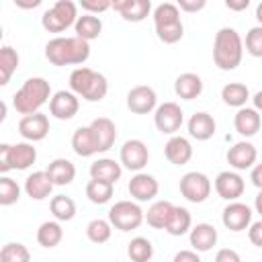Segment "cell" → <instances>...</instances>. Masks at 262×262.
I'll list each match as a JSON object with an SVG mask.
<instances>
[{
	"label": "cell",
	"mask_w": 262,
	"mask_h": 262,
	"mask_svg": "<svg viewBox=\"0 0 262 262\" xmlns=\"http://www.w3.org/2000/svg\"><path fill=\"white\" fill-rule=\"evenodd\" d=\"M164 156L174 166H184L192 158V145L182 135H172L164 145Z\"/></svg>",
	"instance_id": "44dd1931"
},
{
	"label": "cell",
	"mask_w": 262,
	"mask_h": 262,
	"mask_svg": "<svg viewBox=\"0 0 262 262\" xmlns=\"http://www.w3.org/2000/svg\"><path fill=\"white\" fill-rule=\"evenodd\" d=\"M113 190H115V184H108V182H102V180H92L90 178L88 184H86V196L94 205H106L113 199Z\"/></svg>",
	"instance_id": "74e56055"
},
{
	"label": "cell",
	"mask_w": 262,
	"mask_h": 262,
	"mask_svg": "<svg viewBox=\"0 0 262 262\" xmlns=\"http://www.w3.org/2000/svg\"><path fill=\"white\" fill-rule=\"evenodd\" d=\"M18 53L16 49H12L10 45H2L0 47V84L6 86L12 78V74L18 70Z\"/></svg>",
	"instance_id": "e575fe53"
},
{
	"label": "cell",
	"mask_w": 262,
	"mask_h": 262,
	"mask_svg": "<svg viewBox=\"0 0 262 262\" xmlns=\"http://www.w3.org/2000/svg\"><path fill=\"white\" fill-rule=\"evenodd\" d=\"M246 51L252 57H262V27L256 25L246 33Z\"/></svg>",
	"instance_id": "b9f144b4"
},
{
	"label": "cell",
	"mask_w": 262,
	"mask_h": 262,
	"mask_svg": "<svg viewBox=\"0 0 262 262\" xmlns=\"http://www.w3.org/2000/svg\"><path fill=\"white\" fill-rule=\"evenodd\" d=\"M119 162H121L123 168H127L131 172H141L147 166V162H149V149H147L145 141H141V139H127L121 145Z\"/></svg>",
	"instance_id": "8fae6325"
},
{
	"label": "cell",
	"mask_w": 262,
	"mask_h": 262,
	"mask_svg": "<svg viewBox=\"0 0 262 262\" xmlns=\"http://www.w3.org/2000/svg\"><path fill=\"white\" fill-rule=\"evenodd\" d=\"M176 6L182 12H199V10H203L207 6V2L205 0H178Z\"/></svg>",
	"instance_id": "bcb514c9"
},
{
	"label": "cell",
	"mask_w": 262,
	"mask_h": 262,
	"mask_svg": "<svg viewBox=\"0 0 262 262\" xmlns=\"http://www.w3.org/2000/svg\"><path fill=\"white\" fill-rule=\"evenodd\" d=\"M20 199V186L16 180H12L10 176H2L0 178V205L2 207H10Z\"/></svg>",
	"instance_id": "60d3db41"
},
{
	"label": "cell",
	"mask_w": 262,
	"mask_h": 262,
	"mask_svg": "<svg viewBox=\"0 0 262 262\" xmlns=\"http://www.w3.org/2000/svg\"><path fill=\"white\" fill-rule=\"evenodd\" d=\"M182 123H184V111L180 108L178 102L168 100V102L158 104V108L154 111V125L164 135H170V137L176 135Z\"/></svg>",
	"instance_id": "30bf717a"
},
{
	"label": "cell",
	"mask_w": 262,
	"mask_h": 262,
	"mask_svg": "<svg viewBox=\"0 0 262 262\" xmlns=\"http://www.w3.org/2000/svg\"><path fill=\"white\" fill-rule=\"evenodd\" d=\"M154 29L162 43L174 45L184 35V25L180 18V8L172 2H162L154 8Z\"/></svg>",
	"instance_id": "5b68a950"
},
{
	"label": "cell",
	"mask_w": 262,
	"mask_h": 262,
	"mask_svg": "<svg viewBox=\"0 0 262 262\" xmlns=\"http://www.w3.org/2000/svg\"><path fill=\"white\" fill-rule=\"evenodd\" d=\"M225 6H227L229 10L239 12V10H246V8L250 6V0H225Z\"/></svg>",
	"instance_id": "681fc988"
},
{
	"label": "cell",
	"mask_w": 262,
	"mask_h": 262,
	"mask_svg": "<svg viewBox=\"0 0 262 262\" xmlns=\"http://www.w3.org/2000/svg\"><path fill=\"white\" fill-rule=\"evenodd\" d=\"M74 31H76V37H80V39H84V41H94V39H98L100 37V33H102V20L96 16V14H82V16H78V20H76V25H74Z\"/></svg>",
	"instance_id": "f546056e"
},
{
	"label": "cell",
	"mask_w": 262,
	"mask_h": 262,
	"mask_svg": "<svg viewBox=\"0 0 262 262\" xmlns=\"http://www.w3.org/2000/svg\"><path fill=\"white\" fill-rule=\"evenodd\" d=\"M254 14H256V20H258V23H260V27H262V2H258V4H256V12H254Z\"/></svg>",
	"instance_id": "db71d44e"
},
{
	"label": "cell",
	"mask_w": 262,
	"mask_h": 262,
	"mask_svg": "<svg viewBox=\"0 0 262 262\" xmlns=\"http://www.w3.org/2000/svg\"><path fill=\"white\" fill-rule=\"evenodd\" d=\"M80 6L86 14H100L108 8H113V2H108V0H82Z\"/></svg>",
	"instance_id": "7bdbcfd3"
},
{
	"label": "cell",
	"mask_w": 262,
	"mask_h": 262,
	"mask_svg": "<svg viewBox=\"0 0 262 262\" xmlns=\"http://www.w3.org/2000/svg\"><path fill=\"white\" fill-rule=\"evenodd\" d=\"M121 174H123V166H121V162H115L113 158H98L96 162L90 164V178L92 180L117 184Z\"/></svg>",
	"instance_id": "484cf974"
},
{
	"label": "cell",
	"mask_w": 262,
	"mask_h": 262,
	"mask_svg": "<svg viewBox=\"0 0 262 262\" xmlns=\"http://www.w3.org/2000/svg\"><path fill=\"white\" fill-rule=\"evenodd\" d=\"M217 229L211 223H196L188 231V239L194 252H209L217 244Z\"/></svg>",
	"instance_id": "d4e9b609"
},
{
	"label": "cell",
	"mask_w": 262,
	"mask_h": 262,
	"mask_svg": "<svg viewBox=\"0 0 262 262\" xmlns=\"http://www.w3.org/2000/svg\"><path fill=\"white\" fill-rule=\"evenodd\" d=\"M190 229H192V217H190V211H188L186 207H176V205H174V211H172V215H170V219H168L164 231H168L170 235L178 237V235L188 233Z\"/></svg>",
	"instance_id": "4dcf8cb0"
},
{
	"label": "cell",
	"mask_w": 262,
	"mask_h": 262,
	"mask_svg": "<svg viewBox=\"0 0 262 262\" xmlns=\"http://www.w3.org/2000/svg\"><path fill=\"white\" fill-rule=\"evenodd\" d=\"M252 102H254V108L262 115V90H258V92L252 96Z\"/></svg>",
	"instance_id": "f907efd6"
},
{
	"label": "cell",
	"mask_w": 262,
	"mask_h": 262,
	"mask_svg": "<svg viewBox=\"0 0 262 262\" xmlns=\"http://www.w3.org/2000/svg\"><path fill=\"white\" fill-rule=\"evenodd\" d=\"M14 4L18 8H37L41 4V0H33V2H23V0H14Z\"/></svg>",
	"instance_id": "816d5d0a"
},
{
	"label": "cell",
	"mask_w": 262,
	"mask_h": 262,
	"mask_svg": "<svg viewBox=\"0 0 262 262\" xmlns=\"http://www.w3.org/2000/svg\"><path fill=\"white\" fill-rule=\"evenodd\" d=\"M262 125V115L254 108V106H244L237 108L235 117H233V127L242 137H252L260 131Z\"/></svg>",
	"instance_id": "cb8c5ba5"
},
{
	"label": "cell",
	"mask_w": 262,
	"mask_h": 262,
	"mask_svg": "<svg viewBox=\"0 0 262 262\" xmlns=\"http://www.w3.org/2000/svg\"><path fill=\"white\" fill-rule=\"evenodd\" d=\"M72 149L80 156V158H90L94 154H98V145L94 139V133L90 129V125L78 127L72 135Z\"/></svg>",
	"instance_id": "83f0119b"
},
{
	"label": "cell",
	"mask_w": 262,
	"mask_h": 262,
	"mask_svg": "<svg viewBox=\"0 0 262 262\" xmlns=\"http://www.w3.org/2000/svg\"><path fill=\"white\" fill-rule=\"evenodd\" d=\"M51 86L45 78L41 76H33V78H27L23 82V86L14 92L12 96V106L16 113H20L23 117L27 115H35V113H41V106L45 102L51 100Z\"/></svg>",
	"instance_id": "3957f363"
},
{
	"label": "cell",
	"mask_w": 262,
	"mask_h": 262,
	"mask_svg": "<svg viewBox=\"0 0 262 262\" xmlns=\"http://www.w3.org/2000/svg\"><path fill=\"white\" fill-rule=\"evenodd\" d=\"M108 221L119 231H133L145 221V213L137 201H117L108 209Z\"/></svg>",
	"instance_id": "ba28073f"
},
{
	"label": "cell",
	"mask_w": 262,
	"mask_h": 262,
	"mask_svg": "<svg viewBox=\"0 0 262 262\" xmlns=\"http://www.w3.org/2000/svg\"><path fill=\"white\" fill-rule=\"evenodd\" d=\"M76 20H78V4L72 0L53 2L41 16V25L49 33H63L66 29L74 27Z\"/></svg>",
	"instance_id": "52a82bcc"
},
{
	"label": "cell",
	"mask_w": 262,
	"mask_h": 262,
	"mask_svg": "<svg viewBox=\"0 0 262 262\" xmlns=\"http://www.w3.org/2000/svg\"><path fill=\"white\" fill-rule=\"evenodd\" d=\"M227 164L235 170V172H242V170H252L256 166V160H258V149L254 143L250 141H237L233 143L229 149H227Z\"/></svg>",
	"instance_id": "e0dca14e"
},
{
	"label": "cell",
	"mask_w": 262,
	"mask_h": 262,
	"mask_svg": "<svg viewBox=\"0 0 262 262\" xmlns=\"http://www.w3.org/2000/svg\"><path fill=\"white\" fill-rule=\"evenodd\" d=\"M37 162V147L29 141L0 143V172L6 176L10 170H27Z\"/></svg>",
	"instance_id": "8992f818"
},
{
	"label": "cell",
	"mask_w": 262,
	"mask_h": 262,
	"mask_svg": "<svg viewBox=\"0 0 262 262\" xmlns=\"http://www.w3.org/2000/svg\"><path fill=\"white\" fill-rule=\"evenodd\" d=\"M127 190H129L131 199H135L137 203H147L158 196L160 184H158L156 176H151L147 172H135L127 184Z\"/></svg>",
	"instance_id": "9a60e30c"
},
{
	"label": "cell",
	"mask_w": 262,
	"mask_h": 262,
	"mask_svg": "<svg viewBox=\"0 0 262 262\" xmlns=\"http://www.w3.org/2000/svg\"><path fill=\"white\" fill-rule=\"evenodd\" d=\"M254 209H256V213L262 217V190H258V194H256V199H254Z\"/></svg>",
	"instance_id": "f5cc1de1"
},
{
	"label": "cell",
	"mask_w": 262,
	"mask_h": 262,
	"mask_svg": "<svg viewBox=\"0 0 262 262\" xmlns=\"http://www.w3.org/2000/svg\"><path fill=\"white\" fill-rule=\"evenodd\" d=\"M45 57L49 63L63 68V66H80L90 57V43L80 37H53L45 45Z\"/></svg>",
	"instance_id": "6da1fadb"
},
{
	"label": "cell",
	"mask_w": 262,
	"mask_h": 262,
	"mask_svg": "<svg viewBox=\"0 0 262 262\" xmlns=\"http://www.w3.org/2000/svg\"><path fill=\"white\" fill-rule=\"evenodd\" d=\"M221 221H223L225 229H229V231H233V233L246 231V229L252 225V209H250L246 203L231 201V203H227V205L223 207Z\"/></svg>",
	"instance_id": "7c38bea8"
},
{
	"label": "cell",
	"mask_w": 262,
	"mask_h": 262,
	"mask_svg": "<svg viewBox=\"0 0 262 262\" xmlns=\"http://www.w3.org/2000/svg\"><path fill=\"white\" fill-rule=\"evenodd\" d=\"M53 186H55V184L51 182L47 170H37V172H33V174H29L27 180H25V192H27V196L33 199V201H43V199L51 196Z\"/></svg>",
	"instance_id": "603a6c76"
},
{
	"label": "cell",
	"mask_w": 262,
	"mask_h": 262,
	"mask_svg": "<svg viewBox=\"0 0 262 262\" xmlns=\"http://www.w3.org/2000/svg\"><path fill=\"white\" fill-rule=\"evenodd\" d=\"M113 10H117L127 23H141L149 16L151 2L149 0H115Z\"/></svg>",
	"instance_id": "d6986e66"
},
{
	"label": "cell",
	"mask_w": 262,
	"mask_h": 262,
	"mask_svg": "<svg viewBox=\"0 0 262 262\" xmlns=\"http://www.w3.org/2000/svg\"><path fill=\"white\" fill-rule=\"evenodd\" d=\"M213 186H215V192L221 199H225L227 203L237 201L244 194V190H246V182H244L242 174L235 172V170H223V172H219L217 178H215V182H213Z\"/></svg>",
	"instance_id": "4fadbf2b"
},
{
	"label": "cell",
	"mask_w": 262,
	"mask_h": 262,
	"mask_svg": "<svg viewBox=\"0 0 262 262\" xmlns=\"http://www.w3.org/2000/svg\"><path fill=\"white\" fill-rule=\"evenodd\" d=\"M211 188H213L211 178L207 174H203V172L192 170V172H186L180 178V194L188 203H194V205L205 203L211 196Z\"/></svg>",
	"instance_id": "9c48e42d"
},
{
	"label": "cell",
	"mask_w": 262,
	"mask_h": 262,
	"mask_svg": "<svg viewBox=\"0 0 262 262\" xmlns=\"http://www.w3.org/2000/svg\"><path fill=\"white\" fill-rule=\"evenodd\" d=\"M174 211V205L170 201H156L145 213V221L154 229H166V223Z\"/></svg>",
	"instance_id": "d6a6232c"
},
{
	"label": "cell",
	"mask_w": 262,
	"mask_h": 262,
	"mask_svg": "<svg viewBox=\"0 0 262 262\" xmlns=\"http://www.w3.org/2000/svg\"><path fill=\"white\" fill-rule=\"evenodd\" d=\"M63 239V229L59 221H43L37 229V244L41 248H55Z\"/></svg>",
	"instance_id": "836d02e7"
},
{
	"label": "cell",
	"mask_w": 262,
	"mask_h": 262,
	"mask_svg": "<svg viewBox=\"0 0 262 262\" xmlns=\"http://www.w3.org/2000/svg\"><path fill=\"white\" fill-rule=\"evenodd\" d=\"M172 262H203V260H201L199 252H194V250H180L174 254Z\"/></svg>",
	"instance_id": "7dc6e473"
},
{
	"label": "cell",
	"mask_w": 262,
	"mask_h": 262,
	"mask_svg": "<svg viewBox=\"0 0 262 262\" xmlns=\"http://www.w3.org/2000/svg\"><path fill=\"white\" fill-rule=\"evenodd\" d=\"M127 108L135 115H147L158 108V94L151 86H135L127 92Z\"/></svg>",
	"instance_id": "2e32d148"
},
{
	"label": "cell",
	"mask_w": 262,
	"mask_h": 262,
	"mask_svg": "<svg viewBox=\"0 0 262 262\" xmlns=\"http://www.w3.org/2000/svg\"><path fill=\"white\" fill-rule=\"evenodd\" d=\"M47 174L55 186H68L76 178V166L66 158H55L47 166Z\"/></svg>",
	"instance_id": "f1b7e54d"
},
{
	"label": "cell",
	"mask_w": 262,
	"mask_h": 262,
	"mask_svg": "<svg viewBox=\"0 0 262 262\" xmlns=\"http://www.w3.org/2000/svg\"><path fill=\"white\" fill-rule=\"evenodd\" d=\"M78 111H80V98L72 90H57L49 100V113L59 121L74 119Z\"/></svg>",
	"instance_id": "5bb4252c"
},
{
	"label": "cell",
	"mask_w": 262,
	"mask_h": 262,
	"mask_svg": "<svg viewBox=\"0 0 262 262\" xmlns=\"http://www.w3.org/2000/svg\"><path fill=\"white\" fill-rule=\"evenodd\" d=\"M90 129L94 133V139H96V145H98V154H104V151H108L115 145V141H117V127H115V123L108 117H96L90 123Z\"/></svg>",
	"instance_id": "ffe728a7"
},
{
	"label": "cell",
	"mask_w": 262,
	"mask_h": 262,
	"mask_svg": "<svg viewBox=\"0 0 262 262\" xmlns=\"http://www.w3.org/2000/svg\"><path fill=\"white\" fill-rule=\"evenodd\" d=\"M49 209H51V215L55 217V221H72L76 217V203L74 199L66 196V194H55L51 196L49 201Z\"/></svg>",
	"instance_id": "d590c367"
},
{
	"label": "cell",
	"mask_w": 262,
	"mask_h": 262,
	"mask_svg": "<svg viewBox=\"0 0 262 262\" xmlns=\"http://www.w3.org/2000/svg\"><path fill=\"white\" fill-rule=\"evenodd\" d=\"M113 235V225L108 219H92L88 225H86V237L92 242V244H106Z\"/></svg>",
	"instance_id": "f35d334b"
},
{
	"label": "cell",
	"mask_w": 262,
	"mask_h": 262,
	"mask_svg": "<svg viewBox=\"0 0 262 262\" xmlns=\"http://www.w3.org/2000/svg\"><path fill=\"white\" fill-rule=\"evenodd\" d=\"M127 256L131 262H149L154 258V246L147 237L137 235L127 244Z\"/></svg>",
	"instance_id": "8d00e7d4"
},
{
	"label": "cell",
	"mask_w": 262,
	"mask_h": 262,
	"mask_svg": "<svg viewBox=\"0 0 262 262\" xmlns=\"http://www.w3.org/2000/svg\"><path fill=\"white\" fill-rule=\"evenodd\" d=\"M70 90L88 102H100L108 92V82L100 72H94L92 68H76L70 74Z\"/></svg>",
	"instance_id": "277c9868"
},
{
	"label": "cell",
	"mask_w": 262,
	"mask_h": 262,
	"mask_svg": "<svg viewBox=\"0 0 262 262\" xmlns=\"http://www.w3.org/2000/svg\"><path fill=\"white\" fill-rule=\"evenodd\" d=\"M244 59V41L231 27H221L213 39V61L221 72L235 70Z\"/></svg>",
	"instance_id": "7a4b0ae2"
},
{
	"label": "cell",
	"mask_w": 262,
	"mask_h": 262,
	"mask_svg": "<svg viewBox=\"0 0 262 262\" xmlns=\"http://www.w3.org/2000/svg\"><path fill=\"white\" fill-rule=\"evenodd\" d=\"M221 98L227 106L233 108H244L246 102L250 100V88L242 82H229L221 88Z\"/></svg>",
	"instance_id": "1f68e13d"
},
{
	"label": "cell",
	"mask_w": 262,
	"mask_h": 262,
	"mask_svg": "<svg viewBox=\"0 0 262 262\" xmlns=\"http://www.w3.org/2000/svg\"><path fill=\"white\" fill-rule=\"evenodd\" d=\"M248 239L256 248H262V219L260 221H252V225L248 227Z\"/></svg>",
	"instance_id": "ee69618b"
},
{
	"label": "cell",
	"mask_w": 262,
	"mask_h": 262,
	"mask_svg": "<svg viewBox=\"0 0 262 262\" xmlns=\"http://www.w3.org/2000/svg\"><path fill=\"white\" fill-rule=\"evenodd\" d=\"M18 133L29 143L43 141L47 137V133H49V119H47V115L35 113V115L20 117V121H18Z\"/></svg>",
	"instance_id": "ac0fdd59"
},
{
	"label": "cell",
	"mask_w": 262,
	"mask_h": 262,
	"mask_svg": "<svg viewBox=\"0 0 262 262\" xmlns=\"http://www.w3.org/2000/svg\"><path fill=\"white\" fill-rule=\"evenodd\" d=\"M0 262H31V252L20 242H8L0 250Z\"/></svg>",
	"instance_id": "ab89813d"
},
{
	"label": "cell",
	"mask_w": 262,
	"mask_h": 262,
	"mask_svg": "<svg viewBox=\"0 0 262 262\" xmlns=\"http://www.w3.org/2000/svg\"><path fill=\"white\" fill-rule=\"evenodd\" d=\"M174 92L178 98L182 100H194L201 96L203 92V80L199 74L192 72H184L174 80Z\"/></svg>",
	"instance_id": "4316f807"
},
{
	"label": "cell",
	"mask_w": 262,
	"mask_h": 262,
	"mask_svg": "<svg viewBox=\"0 0 262 262\" xmlns=\"http://www.w3.org/2000/svg\"><path fill=\"white\" fill-rule=\"evenodd\" d=\"M186 127H188V135H190L192 139H196V141H207V139H211V137L215 135L217 123H215L213 115H209V113H205V111H199V113L190 115Z\"/></svg>",
	"instance_id": "7402d4cb"
},
{
	"label": "cell",
	"mask_w": 262,
	"mask_h": 262,
	"mask_svg": "<svg viewBox=\"0 0 262 262\" xmlns=\"http://www.w3.org/2000/svg\"><path fill=\"white\" fill-rule=\"evenodd\" d=\"M215 262H242V256L231 248H221L215 254Z\"/></svg>",
	"instance_id": "f6af8a7d"
},
{
	"label": "cell",
	"mask_w": 262,
	"mask_h": 262,
	"mask_svg": "<svg viewBox=\"0 0 262 262\" xmlns=\"http://www.w3.org/2000/svg\"><path fill=\"white\" fill-rule=\"evenodd\" d=\"M250 180H252V184H254L258 190H262V162L256 164V166L252 168V172H250Z\"/></svg>",
	"instance_id": "c3c4849f"
}]
</instances>
